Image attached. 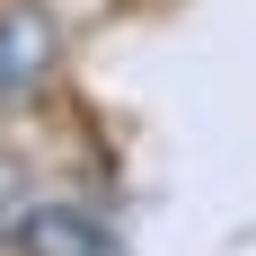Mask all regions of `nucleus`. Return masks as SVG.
<instances>
[{"label": "nucleus", "instance_id": "2", "mask_svg": "<svg viewBox=\"0 0 256 256\" xmlns=\"http://www.w3.org/2000/svg\"><path fill=\"white\" fill-rule=\"evenodd\" d=\"M9 238H18V256H115V230L80 204H26Z\"/></svg>", "mask_w": 256, "mask_h": 256}, {"label": "nucleus", "instance_id": "1", "mask_svg": "<svg viewBox=\"0 0 256 256\" xmlns=\"http://www.w3.org/2000/svg\"><path fill=\"white\" fill-rule=\"evenodd\" d=\"M62 71V26L44 0H9L0 9V106H36Z\"/></svg>", "mask_w": 256, "mask_h": 256}]
</instances>
